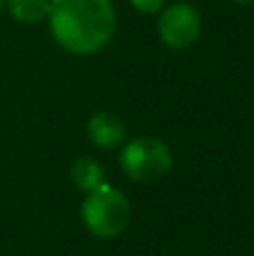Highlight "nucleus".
Returning <instances> with one entry per match:
<instances>
[{
    "label": "nucleus",
    "instance_id": "nucleus-9",
    "mask_svg": "<svg viewBox=\"0 0 254 256\" xmlns=\"http://www.w3.org/2000/svg\"><path fill=\"white\" fill-rule=\"evenodd\" d=\"M232 2H236V4H252L254 0H232Z\"/></svg>",
    "mask_w": 254,
    "mask_h": 256
},
{
    "label": "nucleus",
    "instance_id": "nucleus-2",
    "mask_svg": "<svg viewBox=\"0 0 254 256\" xmlns=\"http://www.w3.org/2000/svg\"><path fill=\"white\" fill-rule=\"evenodd\" d=\"M133 209L124 191L104 182L102 186L88 191L81 202V222L99 240H112L122 236L130 225Z\"/></svg>",
    "mask_w": 254,
    "mask_h": 256
},
{
    "label": "nucleus",
    "instance_id": "nucleus-4",
    "mask_svg": "<svg viewBox=\"0 0 254 256\" xmlns=\"http://www.w3.org/2000/svg\"><path fill=\"white\" fill-rule=\"evenodd\" d=\"M200 14L189 2H174L158 16V38L169 50H187L200 38Z\"/></svg>",
    "mask_w": 254,
    "mask_h": 256
},
{
    "label": "nucleus",
    "instance_id": "nucleus-10",
    "mask_svg": "<svg viewBox=\"0 0 254 256\" xmlns=\"http://www.w3.org/2000/svg\"><path fill=\"white\" fill-rule=\"evenodd\" d=\"M2 9H4V0H0V12H2Z\"/></svg>",
    "mask_w": 254,
    "mask_h": 256
},
{
    "label": "nucleus",
    "instance_id": "nucleus-8",
    "mask_svg": "<svg viewBox=\"0 0 254 256\" xmlns=\"http://www.w3.org/2000/svg\"><path fill=\"white\" fill-rule=\"evenodd\" d=\"M164 2L166 0H130V4L140 14H160L164 9Z\"/></svg>",
    "mask_w": 254,
    "mask_h": 256
},
{
    "label": "nucleus",
    "instance_id": "nucleus-3",
    "mask_svg": "<svg viewBox=\"0 0 254 256\" xmlns=\"http://www.w3.org/2000/svg\"><path fill=\"white\" fill-rule=\"evenodd\" d=\"M120 166L135 182H156L174 166V155L160 137L140 135L124 142L120 150Z\"/></svg>",
    "mask_w": 254,
    "mask_h": 256
},
{
    "label": "nucleus",
    "instance_id": "nucleus-7",
    "mask_svg": "<svg viewBox=\"0 0 254 256\" xmlns=\"http://www.w3.org/2000/svg\"><path fill=\"white\" fill-rule=\"evenodd\" d=\"M50 2L52 0H4V7L14 20L22 25H36L40 20H48Z\"/></svg>",
    "mask_w": 254,
    "mask_h": 256
},
{
    "label": "nucleus",
    "instance_id": "nucleus-5",
    "mask_svg": "<svg viewBox=\"0 0 254 256\" xmlns=\"http://www.w3.org/2000/svg\"><path fill=\"white\" fill-rule=\"evenodd\" d=\"M86 135L97 148L112 150L122 148V144L126 142V126L115 112L99 110L86 124Z\"/></svg>",
    "mask_w": 254,
    "mask_h": 256
},
{
    "label": "nucleus",
    "instance_id": "nucleus-1",
    "mask_svg": "<svg viewBox=\"0 0 254 256\" xmlns=\"http://www.w3.org/2000/svg\"><path fill=\"white\" fill-rule=\"evenodd\" d=\"M48 22L52 38L74 56L102 52L117 30L110 0H52Z\"/></svg>",
    "mask_w": 254,
    "mask_h": 256
},
{
    "label": "nucleus",
    "instance_id": "nucleus-6",
    "mask_svg": "<svg viewBox=\"0 0 254 256\" xmlns=\"http://www.w3.org/2000/svg\"><path fill=\"white\" fill-rule=\"evenodd\" d=\"M70 180L76 189L88 194V191L97 189L106 182V168L94 158H79L70 166Z\"/></svg>",
    "mask_w": 254,
    "mask_h": 256
}]
</instances>
